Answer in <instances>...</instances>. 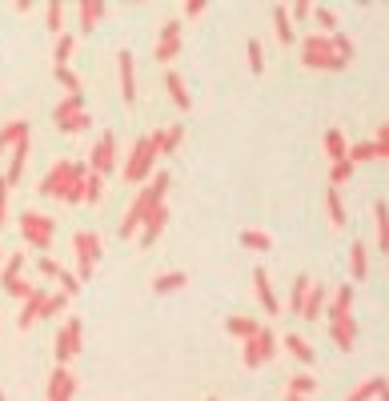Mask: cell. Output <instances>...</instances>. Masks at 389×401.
Segmentation results:
<instances>
[{"mask_svg": "<svg viewBox=\"0 0 389 401\" xmlns=\"http://www.w3.org/2000/svg\"><path fill=\"white\" fill-rule=\"evenodd\" d=\"M325 213H329V225H333V229L345 225V205H341L337 188H329V193H325Z\"/></svg>", "mask_w": 389, "mask_h": 401, "instance_id": "4dcf8cb0", "label": "cell"}, {"mask_svg": "<svg viewBox=\"0 0 389 401\" xmlns=\"http://www.w3.org/2000/svg\"><path fill=\"white\" fill-rule=\"evenodd\" d=\"M0 401H4V389H0Z\"/></svg>", "mask_w": 389, "mask_h": 401, "instance_id": "9f6ffc18", "label": "cell"}, {"mask_svg": "<svg viewBox=\"0 0 389 401\" xmlns=\"http://www.w3.org/2000/svg\"><path fill=\"white\" fill-rule=\"evenodd\" d=\"M116 68H121V97L133 104L137 100V64H133V52H116Z\"/></svg>", "mask_w": 389, "mask_h": 401, "instance_id": "4fadbf2b", "label": "cell"}, {"mask_svg": "<svg viewBox=\"0 0 389 401\" xmlns=\"http://www.w3.org/2000/svg\"><path fill=\"white\" fill-rule=\"evenodd\" d=\"M249 68L253 73H265V49H261V40H249Z\"/></svg>", "mask_w": 389, "mask_h": 401, "instance_id": "60d3db41", "label": "cell"}, {"mask_svg": "<svg viewBox=\"0 0 389 401\" xmlns=\"http://www.w3.org/2000/svg\"><path fill=\"white\" fill-rule=\"evenodd\" d=\"M164 88H169V97H173V104L181 109V113H188V109H193V97H188L185 80H181L176 73H169V76H164Z\"/></svg>", "mask_w": 389, "mask_h": 401, "instance_id": "e0dca14e", "label": "cell"}, {"mask_svg": "<svg viewBox=\"0 0 389 401\" xmlns=\"http://www.w3.org/2000/svg\"><path fill=\"white\" fill-rule=\"evenodd\" d=\"M161 145H164V128H157V133H149V137H140V140H137L133 157H128L125 169H121V176H125L128 185H140V181H149L152 161L161 157Z\"/></svg>", "mask_w": 389, "mask_h": 401, "instance_id": "3957f363", "label": "cell"}, {"mask_svg": "<svg viewBox=\"0 0 389 401\" xmlns=\"http://www.w3.org/2000/svg\"><path fill=\"white\" fill-rule=\"evenodd\" d=\"M44 313H49V293H44V289H37V293L25 301V309H20V317H16V325H20V329H32V321H37V317H44Z\"/></svg>", "mask_w": 389, "mask_h": 401, "instance_id": "5bb4252c", "label": "cell"}, {"mask_svg": "<svg viewBox=\"0 0 389 401\" xmlns=\"http://www.w3.org/2000/svg\"><path fill=\"white\" fill-rule=\"evenodd\" d=\"M373 145H377V157H389V125H381V128H377Z\"/></svg>", "mask_w": 389, "mask_h": 401, "instance_id": "c3c4849f", "label": "cell"}, {"mask_svg": "<svg viewBox=\"0 0 389 401\" xmlns=\"http://www.w3.org/2000/svg\"><path fill=\"white\" fill-rule=\"evenodd\" d=\"M37 269H40L44 277H61V265L52 261V257H40V261H37Z\"/></svg>", "mask_w": 389, "mask_h": 401, "instance_id": "681fc988", "label": "cell"}, {"mask_svg": "<svg viewBox=\"0 0 389 401\" xmlns=\"http://www.w3.org/2000/svg\"><path fill=\"white\" fill-rule=\"evenodd\" d=\"M85 176H88V164L56 161L49 173H44V181H40V197L64 200V205H80V200H85Z\"/></svg>", "mask_w": 389, "mask_h": 401, "instance_id": "6da1fadb", "label": "cell"}, {"mask_svg": "<svg viewBox=\"0 0 389 401\" xmlns=\"http://www.w3.org/2000/svg\"><path fill=\"white\" fill-rule=\"evenodd\" d=\"M164 193H169V176L152 173V185H145L137 197H133V205H128L125 221H121V237H137L140 225H145V217H149L157 205H164Z\"/></svg>", "mask_w": 389, "mask_h": 401, "instance_id": "7a4b0ae2", "label": "cell"}, {"mask_svg": "<svg viewBox=\"0 0 389 401\" xmlns=\"http://www.w3.org/2000/svg\"><path fill=\"white\" fill-rule=\"evenodd\" d=\"M0 257H4V249H0Z\"/></svg>", "mask_w": 389, "mask_h": 401, "instance_id": "6f0895ef", "label": "cell"}, {"mask_svg": "<svg viewBox=\"0 0 389 401\" xmlns=\"http://www.w3.org/2000/svg\"><path fill=\"white\" fill-rule=\"evenodd\" d=\"M225 329L233 333V337H241V341H249V337H257V333H261V325H257L253 317H229Z\"/></svg>", "mask_w": 389, "mask_h": 401, "instance_id": "d4e9b609", "label": "cell"}, {"mask_svg": "<svg viewBox=\"0 0 389 401\" xmlns=\"http://www.w3.org/2000/svg\"><path fill=\"white\" fill-rule=\"evenodd\" d=\"M381 401H389V385H385V389H381Z\"/></svg>", "mask_w": 389, "mask_h": 401, "instance_id": "db71d44e", "label": "cell"}, {"mask_svg": "<svg viewBox=\"0 0 389 401\" xmlns=\"http://www.w3.org/2000/svg\"><path fill=\"white\" fill-rule=\"evenodd\" d=\"M4 149H8V145H4V137H0V152H4Z\"/></svg>", "mask_w": 389, "mask_h": 401, "instance_id": "11a10c76", "label": "cell"}, {"mask_svg": "<svg viewBox=\"0 0 389 401\" xmlns=\"http://www.w3.org/2000/svg\"><path fill=\"white\" fill-rule=\"evenodd\" d=\"M273 28H277V40H281V44H293V16H289L285 4L273 8Z\"/></svg>", "mask_w": 389, "mask_h": 401, "instance_id": "cb8c5ba5", "label": "cell"}, {"mask_svg": "<svg viewBox=\"0 0 389 401\" xmlns=\"http://www.w3.org/2000/svg\"><path fill=\"white\" fill-rule=\"evenodd\" d=\"M28 164V140H20V145H13V164H8V185H16L20 181V173H25Z\"/></svg>", "mask_w": 389, "mask_h": 401, "instance_id": "f1b7e54d", "label": "cell"}, {"mask_svg": "<svg viewBox=\"0 0 389 401\" xmlns=\"http://www.w3.org/2000/svg\"><path fill=\"white\" fill-rule=\"evenodd\" d=\"M241 245L245 249H253V253H265V249H273V237L265 233V229H241Z\"/></svg>", "mask_w": 389, "mask_h": 401, "instance_id": "7402d4cb", "label": "cell"}, {"mask_svg": "<svg viewBox=\"0 0 389 401\" xmlns=\"http://www.w3.org/2000/svg\"><path fill=\"white\" fill-rule=\"evenodd\" d=\"M201 13H209V4H205V0H193V4H185V16H201Z\"/></svg>", "mask_w": 389, "mask_h": 401, "instance_id": "816d5d0a", "label": "cell"}, {"mask_svg": "<svg viewBox=\"0 0 389 401\" xmlns=\"http://www.w3.org/2000/svg\"><path fill=\"white\" fill-rule=\"evenodd\" d=\"M44 25H49V32L61 37V28H64V4H61V0H52L49 8H44Z\"/></svg>", "mask_w": 389, "mask_h": 401, "instance_id": "e575fe53", "label": "cell"}, {"mask_svg": "<svg viewBox=\"0 0 389 401\" xmlns=\"http://www.w3.org/2000/svg\"><path fill=\"white\" fill-rule=\"evenodd\" d=\"M281 341H285V349L293 353V357H297L301 365H313V345H309L301 333H289V337H281Z\"/></svg>", "mask_w": 389, "mask_h": 401, "instance_id": "603a6c76", "label": "cell"}, {"mask_svg": "<svg viewBox=\"0 0 389 401\" xmlns=\"http://www.w3.org/2000/svg\"><path fill=\"white\" fill-rule=\"evenodd\" d=\"M25 249L20 253H13V257H8V261H4V273H0V285H8V281H13V277H20V269H25Z\"/></svg>", "mask_w": 389, "mask_h": 401, "instance_id": "8d00e7d4", "label": "cell"}, {"mask_svg": "<svg viewBox=\"0 0 389 401\" xmlns=\"http://www.w3.org/2000/svg\"><path fill=\"white\" fill-rule=\"evenodd\" d=\"M309 289H313L309 273H301L297 281H293V293H289V313H297V317H301V309H305V297H309Z\"/></svg>", "mask_w": 389, "mask_h": 401, "instance_id": "ffe728a7", "label": "cell"}, {"mask_svg": "<svg viewBox=\"0 0 389 401\" xmlns=\"http://www.w3.org/2000/svg\"><path fill=\"white\" fill-rule=\"evenodd\" d=\"M73 49H76V37L61 32V37H56V49H52V68H64V64H68V56H73Z\"/></svg>", "mask_w": 389, "mask_h": 401, "instance_id": "83f0119b", "label": "cell"}, {"mask_svg": "<svg viewBox=\"0 0 389 401\" xmlns=\"http://www.w3.org/2000/svg\"><path fill=\"white\" fill-rule=\"evenodd\" d=\"M301 61H305V68H321V73H333V68H345V64H349L337 52L333 37H325V32L301 40Z\"/></svg>", "mask_w": 389, "mask_h": 401, "instance_id": "277c9868", "label": "cell"}, {"mask_svg": "<svg viewBox=\"0 0 389 401\" xmlns=\"http://www.w3.org/2000/svg\"><path fill=\"white\" fill-rule=\"evenodd\" d=\"M88 169H92V173H101V176H109V173L116 169V140H113V133H104V137L92 145Z\"/></svg>", "mask_w": 389, "mask_h": 401, "instance_id": "9c48e42d", "label": "cell"}, {"mask_svg": "<svg viewBox=\"0 0 389 401\" xmlns=\"http://www.w3.org/2000/svg\"><path fill=\"white\" fill-rule=\"evenodd\" d=\"M349 269H353V281H365V273H369V257H365V245H361V241H353Z\"/></svg>", "mask_w": 389, "mask_h": 401, "instance_id": "4316f807", "label": "cell"}, {"mask_svg": "<svg viewBox=\"0 0 389 401\" xmlns=\"http://www.w3.org/2000/svg\"><path fill=\"white\" fill-rule=\"evenodd\" d=\"M16 225H20V237H25V245H32V249H40V253H49L52 233H56V221H52V217L37 213V209H25Z\"/></svg>", "mask_w": 389, "mask_h": 401, "instance_id": "8992f818", "label": "cell"}, {"mask_svg": "<svg viewBox=\"0 0 389 401\" xmlns=\"http://www.w3.org/2000/svg\"><path fill=\"white\" fill-rule=\"evenodd\" d=\"M253 289H257V301L265 305V313L269 317L281 313V305H277V297H273V285H269V273H265V269H253Z\"/></svg>", "mask_w": 389, "mask_h": 401, "instance_id": "9a60e30c", "label": "cell"}, {"mask_svg": "<svg viewBox=\"0 0 389 401\" xmlns=\"http://www.w3.org/2000/svg\"><path fill=\"white\" fill-rule=\"evenodd\" d=\"M56 281H61V293H68V297H73V293H80V277L68 273V269H61V277H56Z\"/></svg>", "mask_w": 389, "mask_h": 401, "instance_id": "f6af8a7d", "label": "cell"}, {"mask_svg": "<svg viewBox=\"0 0 389 401\" xmlns=\"http://www.w3.org/2000/svg\"><path fill=\"white\" fill-rule=\"evenodd\" d=\"M64 305H68V293H49V313H44V317H56Z\"/></svg>", "mask_w": 389, "mask_h": 401, "instance_id": "7dc6e473", "label": "cell"}, {"mask_svg": "<svg viewBox=\"0 0 389 401\" xmlns=\"http://www.w3.org/2000/svg\"><path fill=\"white\" fill-rule=\"evenodd\" d=\"M4 289H8V293H13L16 301H28L32 293H37V285H32V281H25V277H13V281H8Z\"/></svg>", "mask_w": 389, "mask_h": 401, "instance_id": "f35d334b", "label": "cell"}, {"mask_svg": "<svg viewBox=\"0 0 389 401\" xmlns=\"http://www.w3.org/2000/svg\"><path fill=\"white\" fill-rule=\"evenodd\" d=\"M88 125H92V116H88V109H85L80 116H73V121H64V125H56V128H61V133H85Z\"/></svg>", "mask_w": 389, "mask_h": 401, "instance_id": "ee69618b", "label": "cell"}, {"mask_svg": "<svg viewBox=\"0 0 389 401\" xmlns=\"http://www.w3.org/2000/svg\"><path fill=\"white\" fill-rule=\"evenodd\" d=\"M181 137H185V128H181V125H169V128H164V145H161V152H176Z\"/></svg>", "mask_w": 389, "mask_h": 401, "instance_id": "7bdbcfd3", "label": "cell"}, {"mask_svg": "<svg viewBox=\"0 0 389 401\" xmlns=\"http://www.w3.org/2000/svg\"><path fill=\"white\" fill-rule=\"evenodd\" d=\"M317 25H321V32H337V13L333 8H313Z\"/></svg>", "mask_w": 389, "mask_h": 401, "instance_id": "b9f144b4", "label": "cell"}, {"mask_svg": "<svg viewBox=\"0 0 389 401\" xmlns=\"http://www.w3.org/2000/svg\"><path fill=\"white\" fill-rule=\"evenodd\" d=\"M181 52V20H164L161 32H157V44H152V56L161 64H169Z\"/></svg>", "mask_w": 389, "mask_h": 401, "instance_id": "52a82bcc", "label": "cell"}, {"mask_svg": "<svg viewBox=\"0 0 389 401\" xmlns=\"http://www.w3.org/2000/svg\"><path fill=\"white\" fill-rule=\"evenodd\" d=\"M185 285H188V277L173 269V273H161L152 281V293H173V289H185Z\"/></svg>", "mask_w": 389, "mask_h": 401, "instance_id": "1f68e13d", "label": "cell"}, {"mask_svg": "<svg viewBox=\"0 0 389 401\" xmlns=\"http://www.w3.org/2000/svg\"><path fill=\"white\" fill-rule=\"evenodd\" d=\"M76 16H80V28H97L101 25V16H104V4L101 0H85V4H76Z\"/></svg>", "mask_w": 389, "mask_h": 401, "instance_id": "44dd1931", "label": "cell"}, {"mask_svg": "<svg viewBox=\"0 0 389 401\" xmlns=\"http://www.w3.org/2000/svg\"><path fill=\"white\" fill-rule=\"evenodd\" d=\"M80 113H85V97L76 92V97H64L61 104L52 109V121H56V125H64V121H73V116H80Z\"/></svg>", "mask_w": 389, "mask_h": 401, "instance_id": "ac0fdd59", "label": "cell"}, {"mask_svg": "<svg viewBox=\"0 0 389 401\" xmlns=\"http://www.w3.org/2000/svg\"><path fill=\"white\" fill-rule=\"evenodd\" d=\"M377 157V145L373 140H357V145H349V161L357 164V161H373Z\"/></svg>", "mask_w": 389, "mask_h": 401, "instance_id": "74e56055", "label": "cell"}, {"mask_svg": "<svg viewBox=\"0 0 389 401\" xmlns=\"http://www.w3.org/2000/svg\"><path fill=\"white\" fill-rule=\"evenodd\" d=\"M8 176H0V225H4V221H8Z\"/></svg>", "mask_w": 389, "mask_h": 401, "instance_id": "bcb514c9", "label": "cell"}, {"mask_svg": "<svg viewBox=\"0 0 389 401\" xmlns=\"http://www.w3.org/2000/svg\"><path fill=\"white\" fill-rule=\"evenodd\" d=\"M349 305H353V289L341 285L337 297H333V309H329V329H333V341L341 349H353V317H349Z\"/></svg>", "mask_w": 389, "mask_h": 401, "instance_id": "5b68a950", "label": "cell"}, {"mask_svg": "<svg viewBox=\"0 0 389 401\" xmlns=\"http://www.w3.org/2000/svg\"><path fill=\"white\" fill-rule=\"evenodd\" d=\"M309 13H313V4H309V0H297V4H289V16H297V20H305Z\"/></svg>", "mask_w": 389, "mask_h": 401, "instance_id": "f907efd6", "label": "cell"}, {"mask_svg": "<svg viewBox=\"0 0 389 401\" xmlns=\"http://www.w3.org/2000/svg\"><path fill=\"white\" fill-rule=\"evenodd\" d=\"M349 173H353V161H337V164H333V169H329V181H333V185H329V188L345 185V181H349Z\"/></svg>", "mask_w": 389, "mask_h": 401, "instance_id": "ab89813d", "label": "cell"}, {"mask_svg": "<svg viewBox=\"0 0 389 401\" xmlns=\"http://www.w3.org/2000/svg\"><path fill=\"white\" fill-rule=\"evenodd\" d=\"M285 401H309V397H293V393H285Z\"/></svg>", "mask_w": 389, "mask_h": 401, "instance_id": "f5cc1de1", "label": "cell"}, {"mask_svg": "<svg viewBox=\"0 0 389 401\" xmlns=\"http://www.w3.org/2000/svg\"><path fill=\"white\" fill-rule=\"evenodd\" d=\"M164 221H169V209H164V205H157V209H152L149 217H145V225H140V245H152V241L161 237V229H164Z\"/></svg>", "mask_w": 389, "mask_h": 401, "instance_id": "2e32d148", "label": "cell"}, {"mask_svg": "<svg viewBox=\"0 0 389 401\" xmlns=\"http://www.w3.org/2000/svg\"><path fill=\"white\" fill-rule=\"evenodd\" d=\"M325 152H329V161L333 164L349 161V145H345V133H341V128H329L325 133Z\"/></svg>", "mask_w": 389, "mask_h": 401, "instance_id": "d6986e66", "label": "cell"}, {"mask_svg": "<svg viewBox=\"0 0 389 401\" xmlns=\"http://www.w3.org/2000/svg\"><path fill=\"white\" fill-rule=\"evenodd\" d=\"M273 353H277V337L269 333V329H261L257 337H249V341H245V365H249V369L265 365L269 357H273Z\"/></svg>", "mask_w": 389, "mask_h": 401, "instance_id": "ba28073f", "label": "cell"}, {"mask_svg": "<svg viewBox=\"0 0 389 401\" xmlns=\"http://www.w3.org/2000/svg\"><path fill=\"white\" fill-rule=\"evenodd\" d=\"M321 309H325V289L313 285V289H309V297H305L301 317H305V321H313V317H321Z\"/></svg>", "mask_w": 389, "mask_h": 401, "instance_id": "f546056e", "label": "cell"}, {"mask_svg": "<svg viewBox=\"0 0 389 401\" xmlns=\"http://www.w3.org/2000/svg\"><path fill=\"white\" fill-rule=\"evenodd\" d=\"M385 385H389L385 377H369V381H361V385L353 389V393H349L345 401H369V397H381V389H385Z\"/></svg>", "mask_w": 389, "mask_h": 401, "instance_id": "484cf974", "label": "cell"}, {"mask_svg": "<svg viewBox=\"0 0 389 401\" xmlns=\"http://www.w3.org/2000/svg\"><path fill=\"white\" fill-rule=\"evenodd\" d=\"M209 401H217V397H209Z\"/></svg>", "mask_w": 389, "mask_h": 401, "instance_id": "680465c9", "label": "cell"}, {"mask_svg": "<svg viewBox=\"0 0 389 401\" xmlns=\"http://www.w3.org/2000/svg\"><path fill=\"white\" fill-rule=\"evenodd\" d=\"M73 249H76V269H92L97 257H101V237L88 233V229H80L73 237Z\"/></svg>", "mask_w": 389, "mask_h": 401, "instance_id": "8fae6325", "label": "cell"}, {"mask_svg": "<svg viewBox=\"0 0 389 401\" xmlns=\"http://www.w3.org/2000/svg\"><path fill=\"white\" fill-rule=\"evenodd\" d=\"M52 349H56V361H68V357H76V353H80V321H76V317H68V321H64L61 325V333H56V345H52Z\"/></svg>", "mask_w": 389, "mask_h": 401, "instance_id": "30bf717a", "label": "cell"}, {"mask_svg": "<svg viewBox=\"0 0 389 401\" xmlns=\"http://www.w3.org/2000/svg\"><path fill=\"white\" fill-rule=\"evenodd\" d=\"M73 393H76V377L64 365H56L49 373V401H73Z\"/></svg>", "mask_w": 389, "mask_h": 401, "instance_id": "7c38bea8", "label": "cell"}, {"mask_svg": "<svg viewBox=\"0 0 389 401\" xmlns=\"http://www.w3.org/2000/svg\"><path fill=\"white\" fill-rule=\"evenodd\" d=\"M101 193H104V176L88 169V176H85V200H88V205H97V200H101Z\"/></svg>", "mask_w": 389, "mask_h": 401, "instance_id": "d590c367", "label": "cell"}, {"mask_svg": "<svg viewBox=\"0 0 389 401\" xmlns=\"http://www.w3.org/2000/svg\"><path fill=\"white\" fill-rule=\"evenodd\" d=\"M313 389H317V381L309 373H293L289 377V385H285V393H293V397H309Z\"/></svg>", "mask_w": 389, "mask_h": 401, "instance_id": "d6a6232c", "label": "cell"}, {"mask_svg": "<svg viewBox=\"0 0 389 401\" xmlns=\"http://www.w3.org/2000/svg\"><path fill=\"white\" fill-rule=\"evenodd\" d=\"M52 73H56V85H61L68 97H76V92H80V76H76L68 64H64V68H52Z\"/></svg>", "mask_w": 389, "mask_h": 401, "instance_id": "836d02e7", "label": "cell"}]
</instances>
